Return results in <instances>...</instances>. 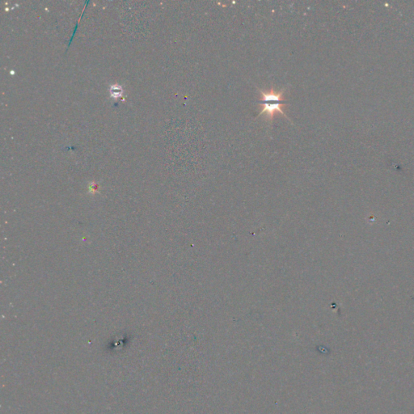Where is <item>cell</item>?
I'll list each match as a JSON object with an SVG mask.
<instances>
[{
    "mask_svg": "<svg viewBox=\"0 0 414 414\" xmlns=\"http://www.w3.org/2000/svg\"><path fill=\"white\" fill-rule=\"evenodd\" d=\"M260 106V114L257 117L265 114V119L269 122H271L273 121L274 115L276 114H282L285 118H287L290 120V118L284 113V108L286 107V105L282 104V102H278V101H266V102H263V103L259 104Z\"/></svg>",
    "mask_w": 414,
    "mask_h": 414,
    "instance_id": "1",
    "label": "cell"
}]
</instances>
